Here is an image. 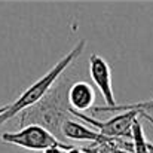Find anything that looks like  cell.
<instances>
[{"label": "cell", "mask_w": 153, "mask_h": 153, "mask_svg": "<svg viewBox=\"0 0 153 153\" xmlns=\"http://www.w3.org/2000/svg\"><path fill=\"white\" fill-rule=\"evenodd\" d=\"M147 149H149V153H153V143L147 141Z\"/></svg>", "instance_id": "cell-14"}, {"label": "cell", "mask_w": 153, "mask_h": 153, "mask_svg": "<svg viewBox=\"0 0 153 153\" xmlns=\"http://www.w3.org/2000/svg\"><path fill=\"white\" fill-rule=\"evenodd\" d=\"M0 140L3 143L13 144V146L22 147L25 150H33V152H43L53 146L65 144L52 132L39 125H27L16 132H3L0 135Z\"/></svg>", "instance_id": "cell-4"}, {"label": "cell", "mask_w": 153, "mask_h": 153, "mask_svg": "<svg viewBox=\"0 0 153 153\" xmlns=\"http://www.w3.org/2000/svg\"><path fill=\"white\" fill-rule=\"evenodd\" d=\"M73 146L70 144H62V146H53V147H49L46 150H43L42 153H67L68 149H71Z\"/></svg>", "instance_id": "cell-10"}, {"label": "cell", "mask_w": 153, "mask_h": 153, "mask_svg": "<svg viewBox=\"0 0 153 153\" xmlns=\"http://www.w3.org/2000/svg\"><path fill=\"white\" fill-rule=\"evenodd\" d=\"M140 116H141L143 119H146V120L153 126V116L150 114V113H140Z\"/></svg>", "instance_id": "cell-11"}, {"label": "cell", "mask_w": 153, "mask_h": 153, "mask_svg": "<svg viewBox=\"0 0 153 153\" xmlns=\"http://www.w3.org/2000/svg\"><path fill=\"white\" fill-rule=\"evenodd\" d=\"M85 46H86V42L80 40L76 46H73V49H70L67 52L49 71H46L42 77H39L36 82H33L15 101L10 102L7 110L4 111V114L0 116V125L6 123L7 120H10L13 117H16L19 113H22L24 110L33 107L34 104H37L52 89V86L58 82V79L64 74V71L77 59V56L83 52Z\"/></svg>", "instance_id": "cell-2"}, {"label": "cell", "mask_w": 153, "mask_h": 153, "mask_svg": "<svg viewBox=\"0 0 153 153\" xmlns=\"http://www.w3.org/2000/svg\"><path fill=\"white\" fill-rule=\"evenodd\" d=\"M132 141H134V153H149L147 149V140L144 135L143 125L140 119L135 120L134 128H132Z\"/></svg>", "instance_id": "cell-9"}, {"label": "cell", "mask_w": 153, "mask_h": 153, "mask_svg": "<svg viewBox=\"0 0 153 153\" xmlns=\"http://www.w3.org/2000/svg\"><path fill=\"white\" fill-rule=\"evenodd\" d=\"M126 111V110H137L138 113H150L153 111V98L132 104H117L116 107H107V105H95L92 108L94 113H104V111Z\"/></svg>", "instance_id": "cell-8"}, {"label": "cell", "mask_w": 153, "mask_h": 153, "mask_svg": "<svg viewBox=\"0 0 153 153\" xmlns=\"http://www.w3.org/2000/svg\"><path fill=\"white\" fill-rule=\"evenodd\" d=\"M7 107H9V104H4V105H0V116H1V114H4V111L7 110Z\"/></svg>", "instance_id": "cell-13"}, {"label": "cell", "mask_w": 153, "mask_h": 153, "mask_svg": "<svg viewBox=\"0 0 153 153\" xmlns=\"http://www.w3.org/2000/svg\"><path fill=\"white\" fill-rule=\"evenodd\" d=\"M89 76L95 86L98 88L100 94L102 95L107 107H116L117 102L113 94V86H111V70L108 62L97 53L89 55Z\"/></svg>", "instance_id": "cell-5"}, {"label": "cell", "mask_w": 153, "mask_h": 153, "mask_svg": "<svg viewBox=\"0 0 153 153\" xmlns=\"http://www.w3.org/2000/svg\"><path fill=\"white\" fill-rule=\"evenodd\" d=\"M70 111L74 119H80L82 122L89 123L104 137L125 138V140H132V128H134L135 120L140 116L137 110H126V111H120L119 114L110 117L108 120H98L85 113H77L74 110H70Z\"/></svg>", "instance_id": "cell-3"}, {"label": "cell", "mask_w": 153, "mask_h": 153, "mask_svg": "<svg viewBox=\"0 0 153 153\" xmlns=\"http://www.w3.org/2000/svg\"><path fill=\"white\" fill-rule=\"evenodd\" d=\"M62 137L73 141H88L91 144H102L108 140V137H104L98 131H94L83 123L77 122L74 117L68 119L62 126Z\"/></svg>", "instance_id": "cell-7"}, {"label": "cell", "mask_w": 153, "mask_h": 153, "mask_svg": "<svg viewBox=\"0 0 153 153\" xmlns=\"http://www.w3.org/2000/svg\"><path fill=\"white\" fill-rule=\"evenodd\" d=\"M95 101V91L94 86L85 80L73 82L68 89V104L70 108L77 113H85L86 110L92 108Z\"/></svg>", "instance_id": "cell-6"}, {"label": "cell", "mask_w": 153, "mask_h": 153, "mask_svg": "<svg viewBox=\"0 0 153 153\" xmlns=\"http://www.w3.org/2000/svg\"><path fill=\"white\" fill-rule=\"evenodd\" d=\"M71 83L73 82L62 74L40 101L16 116L19 126L24 128L27 125H39L55 137H62L64 123L68 119H73L68 104V89Z\"/></svg>", "instance_id": "cell-1"}, {"label": "cell", "mask_w": 153, "mask_h": 153, "mask_svg": "<svg viewBox=\"0 0 153 153\" xmlns=\"http://www.w3.org/2000/svg\"><path fill=\"white\" fill-rule=\"evenodd\" d=\"M67 153H85V150H83V147H76V146H73L71 149L67 150Z\"/></svg>", "instance_id": "cell-12"}]
</instances>
